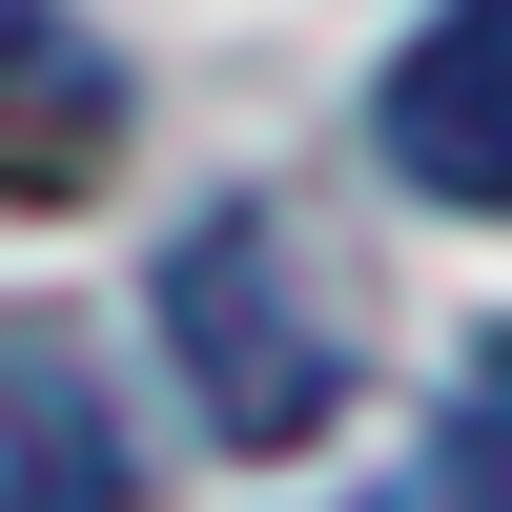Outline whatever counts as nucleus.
<instances>
[{"instance_id":"f257e3e1","label":"nucleus","mask_w":512,"mask_h":512,"mask_svg":"<svg viewBox=\"0 0 512 512\" xmlns=\"http://www.w3.org/2000/svg\"><path fill=\"white\" fill-rule=\"evenodd\" d=\"M164 349H185V390H205L226 451H308L328 410H349V349H328V308L287 287L267 205H205V226L164 246Z\"/></svg>"},{"instance_id":"f03ea898","label":"nucleus","mask_w":512,"mask_h":512,"mask_svg":"<svg viewBox=\"0 0 512 512\" xmlns=\"http://www.w3.org/2000/svg\"><path fill=\"white\" fill-rule=\"evenodd\" d=\"M369 144H390V185H431V205H472V226H512V0H431V21L390 41Z\"/></svg>"},{"instance_id":"7ed1b4c3","label":"nucleus","mask_w":512,"mask_h":512,"mask_svg":"<svg viewBox=\"0 0 512 512\" xmlns=\"http://www.w3.org/2000/svg\"><path fill=\"white\" fill-rule=\"evenodd\" d=\"M123 164V62L41 0H0V205H82Z\"/></svg>"},{"instance_id":"20e7f679","label":"nucleus","mask_w":512,"mask_h":512,"mask_svg":"<svg viewBox=\"0 0 512 512\" xmlns=\"http://www.w3.org/2000/svg\"><path fill=\"white\" fill-rule=\"evenodd\" d=\"M0 512H123V431L41 328H0Z\"/></svg>"},{"instance_id":"39448f33","label":"nucleus","mask_w":512,"mask_h":512,"mask_svg":"<svg viewBox=\"0 0 512 512\" xmlns=\"http://www.w3.org/2000/svg\"><path fill=\"white\" fill-rule=\"evenodd\" d=\"M431 512H512V328L472 349V390H451V431H431Z\"/></svg>"}]
</instances>
